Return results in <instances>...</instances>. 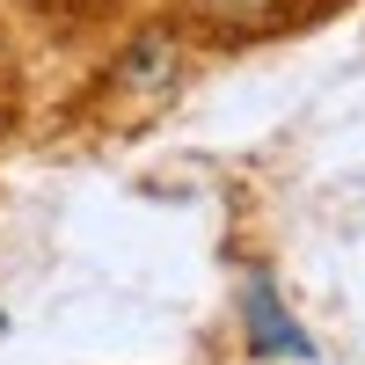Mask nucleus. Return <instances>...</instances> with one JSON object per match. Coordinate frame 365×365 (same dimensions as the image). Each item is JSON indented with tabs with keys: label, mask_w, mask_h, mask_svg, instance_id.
I'll return each instance as SVG.
<instances>
[{
	"label": "nucleus",
	"mask_w": 365,
	"mask_h": 365,
	"mask_svg": "<svg viewBox=\"0 0 365 365\" xmlns=\"http://www.w3.org/2000/svg\"><path fill=\"white\" fill-rule=\"evenodd\" d=\"M29 8H37L51 29H96V22H110L125 8V0H29Z\"/></svg>",
	"instance_id": "20e7f679"
},
{
	"label": "nucleus",
	"mask_w": 365,
	"mask_h": 365,
	"mask_svg": "<svg viewBox=\"0 0 365 365\" xmlns=\"http://www.w3.org/2000/svg\"><path fill=\"white\" fill-rule=\"evenodd\" d=\"M205 29L182 15V8H168V15H146V22H132L125 37H117V51L103 58V73H96V88H88V103H96L103 117H161L182 88H190V73L205 66Z\"/></svg>",
	"instance_id": "f257e3e1"
},
{
	"label": "nucleus",
	"mask_w": 365,
	"mask_h": 365,
	"mask_svg": "<svg viewBox=\"0 0 365 365\" xmlns=\"http://www.w3.org/2000/svg\"><path fill=\"white\" fill-rule=\"evenodd\" d=\"M182 15L205 29L212 51H241V44H278V37H299L329 15H344L351 0H175Z\"/></svg>",
	"instance_id": "f03ea898"
},
{
	"label": "nucleus",
	"mask_w": 365,
	"mask_h": 365,
	"mask_svg": "<svg viewBox=\"0 0 365 365\" xmlns=\"http://www.w3.org/2000/svg\"><path fill=\"white\" fill-rule=\"evenodd\" d=\"M241 314H249V336H256V351H263V358H314L307 329L285 314L278 285H263V278H256L249 292H241Z\"/></svg>",
	"instance_id": "7ed1b4c3"
},
{
	"label": "nucleus",
	"mask_w": 365,
	"mask_h": 365,
	"mask_svg": "<svg viewBox=\"0 0 365 365\" xmlns=\"http://www.w3.org/2000/svg\"><path fill=\"white\" fill-rule=\"evenodd\" d=\"M0 125H8V96H0Z\"/></svg>",
	"instance_id": "39448f33"
}]
</instances>
